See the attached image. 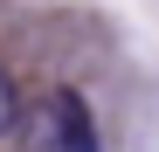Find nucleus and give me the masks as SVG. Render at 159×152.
I'll use <instances>...</instances> for the list:
<instances>
[{
	"instance_id": "f257e3e1",
	"label": "nucleus",
	"mask_w": 159,
	"mask_h": 152,
	"mask_svg": "<svg viewBox=\"0 0 159 152\" xmlns=\"http://www.w3.org/2000/svg\"><path fill=\"white\" fill-rule=\"evenodd\" d=\"M69 111H76V90H48L42 104H35V118H28V145H35V152H62Z\"/></svg>"
},
{
	"instance_id": "f03ea898",
	"label": "nucleus",
	"mask_w": 159,
	"mask_h": 152,
	"mask_svg": "<svg viewBox=\"0 0 159 152\" xmlns=\"http://www.w3.org/2000/svg\"><path fill=\"white\" fill-rule=\"evenodd\" d=\"M62 152H104V145H97V118H90L83 97H76V111H69V124H62Z\"/></svg>"
},
{
	"instance_id": "7ed1b4c3",
	"label": "nucleus",
	"mask_w": 159,
	"mask_h": 152,
	"mask_svg": "<svg viewBox=\"0 0 159 152\" xmlns=\"http://www.w3.org/2000/svg\"><path fill=\"white\" fill-rule=\"evenodd\" d=\"M14 124H21V90H14V76L0 69V138H7Z\"/></svg>"
}]
</instances>
